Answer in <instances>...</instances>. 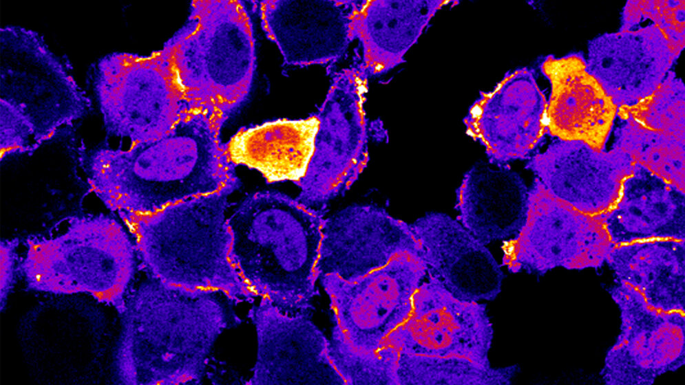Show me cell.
I'll list each match as a JSON object with an SVG mask.
<instances>
[{
  "instance_id": "cell-15",
  "label": "cell",
  "mask_w": 685,
  "mask_h": 385,
  "mask_svg": "<svg viewBox=\"0 0 685 385\" xmlns=\"http://www.w3.org/2000/svg\"><path fill=\"white\" fill-rule=\"evenodd\" d=\"M526 168L554 195L584 213L603 216L615 205L635 164L622 150L559 140L529 158Z\"/></svg>"
},
{
  "instance_id": "cell-20",
  "label": "cell",
  "mask_w": 685,
  "mask_h": 385,
  "mask_svg": "<svg viewBox=\"0 0 685 385\" xmlns=\"http://www.w3.org/2000/svg\"><path fill=\"white\" fill-rule=\"evenodd\" d=\"M456 1H354L350 36L361 47L357 65L369 78L383 74L405 61L435 14Z\"/></svg>"
},
{
  "instance_id": "cell-24",
  "label": "cell",
  "mask_w": 685,
  "mask_h": 385,
  "mask_svg": "<svg viewBox=\"0 0 685 385\" xmlns=\"http://www.w3.org/2000/svg\"><path fill=\"white\" fill-rule=\"evenodd\" d=\"M684 240H643L614 245L607 263L649 304L668 311L684 307Z\"/></svg>"
},
{
  "instance_id": "cell-7",
  "label": "cell",
  "mask_w": 685,
  "mask_h": 385,
  "mask_svg": "<svg viewBox=\"0 0 685 385\" xmlns=\"http://www.w3.org/2000/svg\"><path fill=\"white\" fill-rule=\"evenodd\" d=\"M24 245L19 273L28 289L86 294L123 314L140 267L134 238L115 214L72 217L62 232L28 236Z\"/></svg>"
},
{
  "instance_id": "cell-6",
  "label": "cell",
  "mask_w": 685,
  "mask_h": 385,
  "mask_svg": "<svg viewBox=\"0 0 685 385\" xmlns=\"http://www.w3.org/2000/svg\"><path fill=\"white\" fill-rule=\"evenodd\" d=\"M427 274L423 254L408 251L355 280L318 276L333 313L329 356L346 384L393 385L378 353L409 317Z\"/></svg>"
},
{
  "instance_id": "cell-21",
  "label": "cell",
  "mask_w": 685,
  "mask_h": 385,
  "mask_svg": "<svg viewBox=\"0 0 685 385\" xmlns=\"http://www.w3.org/2000/svg\"><path fill=\"white\" fill-rule=\"evenodd\" d=\"M528 192L508 166L479 162L465 172L456 190L457 220L485 245L509 240L525 222Z\"/></svg>"
},
{
  "instance_id": "cell-3",
  "label": "cell",
  "mask_w": 685,
  "mask_h": 385,
  "mask_svg": "<svg viewBox=\"0 0 685 385\" xmlns=\"http://www.w3.org/2000/svg\"><path fill=\"white\" fill-rule=\"evenodd\" d=\"M325 217L297 199L262 190L228 217L231 257L256 296L289 314H310Z\"/></svg>"
},
{
  "instance_id": "cell-8",
  "label": "cell",
  "mask_w": 685,
  "mask_h": 385,
  "mask_svg": "<svg viewBox=\"0 0 685 385\" xmlns=\"http://www.w3.org/2000/svg\"><path fill=\"white\" fill-rule=\"evenodd\" d=\"M93 87L105 130L131 145L158 140L187 116L164 47L148 56L113 52L100 58Z\"/></svg>"
},
{
  "instance_id": "cell-19",
  "label": "cell",
  "mask_w": 685,
  "mask_h": 385,
  "mask_svg": "<svg viewBox=\"0 0 685 385\" xmlns=\"http://www.w3.org/2000/svg\"><path fill=\"white\" fill-rule=\"evenodd\" d=\"M411 227L430 272L456 297L470 301L494 300L505 277L486 245L447 214L430 212Z\"/></svg>"
},
{
  "instance_id": "cell-9",
  "label": "cell",
  "mask_w": 685,
  "mask_h": 385,
  "mask_svg": "<svg viewBox=\"0 0 685 385\" xmlns=\"http://www.w3.org/2000/svg\"><path fill=\"white\" fill-rule=\"evenodd\" d=\"M493 338L486 305L456 297L428 272L413 296L409 317L388 336L378 357L390 363L402 355L422 362L490 368Z\"/></svg>"
},
{
  "instance_id": "cell-1",
  "label": "cell",
  "mask_w": 685,
  "mask_h": 385,
  "mask_svg": "<svg viewBox=\"0 0 685 385\" xmlns=\"http://www.w3.org/2000/svg\"><path fill=\"white\" fill-rule=\"evenodd\" d=\"M221 130L187 116L171 132L128 149L103 145L84 156L90 191L119 219L149 214L240 184Z\"/></svg>"
},
{
  "instance_id": "cell-22",
  "label": "cell",
  "mask_w": 685,
  "mask_h": 385,
  "mask_svg": "<svg viewBox=\"0 0 685 385\" xmlns=\"http://www.w3.org/2000/svg\"><path fill=\"white\" fill-rule=\"evenodd\" d=\"M613 244L684 240L685 192L635 166L614 207L602 216Z\"/></svg>"
},
{
  "instance_id": "cell-10",
  "label": "cell",
  "mask_w": 685,
  "mask_h": 385,
  "mask_svg": "<svg viewBox=\"0 0 685 385\" xmlns=\"http://www.w3.org/2000/svg\"><path fill=\"white\" fill-rule=\"evenodd\" d=\"M0 34L1 99L25 113L39 147L87 114L91 101L38 32L7 25Z\"/></svg>"
},
{
  "instance_id": "cell-16",
  "label": "cell",
  "mask_w": 685,
  "mask_h": 385,
  "mask_svg": "<svg viewBox=\"0 0 685 385\" xmlns=\"http://www.w3.org/2000/svg\"><path fill=\"white\" fill-rule=\"evenodd\" d=\"M421 246L410 224L372 205L348 206L325 218L317 275L355 280Z\"/></svg>"
},
{
  "instance_id": "cell-2",
  "label": "cell",
  "mask_w": 685,
  "mask_h": 385,
  "mask_svg": "<svg viewBox=\"0 0 685 385\" xmlns=\"http://www.w3.org/2000/svg\"><path fill=\"white\" fill-rule=\"evenodd\" d=\"M130 291L116 364L129 384H199L217 342L233 322L223 292L191 289L147 276Z\"/></svg>"
},
{
  "instance_id": "cell-4",
  "label": "cell",
  "mask_w": 685,
  "mask_h": 385,
  "mask_svg": "<svg viewBox=\"0 0 685 385\" xmlns=\"http://www.w3.org/2000/svg\"><path fill=\"white\" fill-rule=\"evenodd\" d=\"M240 184L189 199L156 212L120 220L131 234L140 268L166 284L215 289L235 302L257 297L231 257L229 197Z\"/></svg>"
},
{
  "instance_id": "cell-27",
  "label": "cell",
  "mask_w": 685,
  "mask_h": 385,
  "mask_svg": "<svg viewBox=\"0 0 685 385\" xmlns=\"http://www.w3.org/2000/svg\"><path fill=\"white\" fill-rule=\"evenodd\" d=\"M1 160L19 154L32 153L39 147L34 130L25 113L14 104L1 99Z\"/></svg>"
},
{
  "instance_id": "cell-12",
  "label": "cell",
  "mask_w": 685,
  "mask_h": 385,
  "mask_svg": "<svg viewBox=\"0 0 685 385\" xmlns=\"http://www.w3.org/2000/svg\"><path fill=\"white\" fill-rule=\"evenodd\" d=\"M510 273L543 275L558 267H598L614 247L602 216L584 213L551 193L536 178L529 188L525 222L503 241Z\"/></svg>"
},
{
  "instance_id": "cell-18",
  "label": "cell",
  "mask_w": 685,
  "mask_h": 385,
  "mask_svg": "<svg viewBox=\"0 0 685 385\" xmlns=\"http://www.w3.org/2000/svg\"><path fill=\"white\" fill-rule=\"evenodd\" d=\"M354 1L266 0L253 1L267 38L284 64L325 65L338 60L352 42Z\"/></svg>"
},
{
  "instance_id": "cell-11",
  "label": "cell",
  "mask_w": 685,
  "mask_h": 385,
  "mask_svg": "<svg viewBox=\"0 0 685 385\" xmlns=\"http://www.w3.org/2000/svg\"><path fill=\"white\" fill-rule=\"evenodd\" d=\"M368 82L358 65L339 71L315 114L319 126L313 153L304 176L296 184L297 199L310 208L322 211L349 189L367 165Z\"/></svg>"
},
{
  "instance_id": "cell-14",
  "label": "cell",
  "mask_w": 685,
  "mask_h": 385,
  "mask_svg": "<svg viewBox=\"0 0 685 385\" xmlns=\"http://www.w3.org/2000/svg\"><path fill=\"white\" fill-rule=\"evenodd\" d=\"M547 102L533 72L507 73L481 92L463 119L466 133L485 148L489 163L508 166L530 157L546 131Z\"/></svg>"
},
{
  "instance_id": "cell-26",
  "label": "cell",
  "mask_w": 685,
  "mask_h": 385,
  "mask_svg": "<svg viewBox=\"0 0 685 385\" xmlns=\"http://www.w3.org/2000/svg\"><path fill=\"white\" fill-rule=\"evenodd\" d=\"M615 147L635 164L685 192L684 138L651 129L628 118L618 131Z\"/></svg>"
},
{
  "instance_id": "cell-17",
  "label": "cell",
  "mask_w": 685,
  "mask_h": 385,
  "mask_svg": "<svg viewBox=\"0 0 685 385\" xmlns=\"http://www.w3.org/2000/svg\"><path fill=\"white\" fill-rule=\"evenodd\" d=\"M613 296L620 307L622 330L607 356L605 379L651 382L679 366L684 355V320L649 304L633 287L622 283Z\"/></svg>"
},
{
  "instance_id": "cell-5",
  "label": "cell",
  "mask_w": 685,
  "mask_h": 385,
  "mask_svg": "<svg viewBox=\"0 0 685 385\" xmlns=\"http://www.w3.org/2000/svg\"><path fill=\"white\" fill-rule=\"evenodd\" d=\"M187 116L221 130L251 91L256 65L252 21L238 0H196L163 45Z\"/></svg>"
},
{
  "instance_id": "cell-23",
  "label": "cell",
  "mask_w": 685,
  "mask_h": 385,
  "mask_svg": "<svg viewBox=\"0 0 685 385\" xmlns=\"http://www.w3.org/2000/svg\"><path fill=\"white\" fill-rule=\"evenodd\" d=\"M319 120L278 119L238 131L225 151L235 166L261 173L268 183L293 182L304 176L313 153Z\"/></svg>"
},
{
  "instance_id": "cell-13",
  "label": "cell",
  "mask_w": 685,
  "mask_h": 385,
  "mask_svg": "<svg viewBox=\"0 0 685 385\" xmlns=\"http://www.w3.org/2000/svg\"><path fill=\"white\" fill-rule=\"evenodd\" d=\"M255 358L247 384H346L328 353V338L310 314H289L259 298L249 311Z\"/></svg>"
},
{
  "instance_id": "cell-25",
  "label": "cell",
  "mask_w": 685,
  "mask_h": 385,
  "mask_svg": "<svg viewBox=\"0 0 685 385\" xmlns=\"http://www.w3.org/2000/svg\"><path fill=\"white\" fill-rule=\"evenodd\" d=\"M541 68L556 75L542 72L550 80L551 93L546 108L547 131L559 140L580 141L593 148L603 150L615 118L616 108L603 90L587 100L581 98L583 93L574 94L569 76L562 78L544 61ZM601 90V89H600Z\"/></svg>"
},
{
  "instance_id": "cell-28",
  "label": "cell",
  "mask_w": 685,
  "mask_h": 385,
  "mask_svg": "<svg viewBox=\"0 0 685 385\" xmlns=\"http://www.w3.org/2000/svg\"><path fill=\"white\" fill-rule=\"evenodd\" d=\"M20 240L17 237L2 239L0 243V307L5 308L9 296L13 290L19 273L18 249Z\"/></svg>"
}]
</instances>
